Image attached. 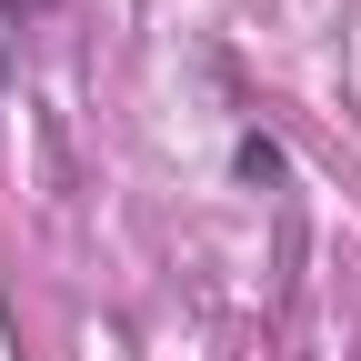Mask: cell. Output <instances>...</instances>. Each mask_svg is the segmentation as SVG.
Returning <instances> with one entry per match:
<instances>
[{"label":"cell","instance_id":"obj_1","mask_svg":"<svg viewBox=\"0 0 361 361\" xmlns=\"http://www.w3.org/2000/svg\"><path fill=\"white\" fill-rule=\"evenodd\" d=\"M241 180H281V141H261V130H251V141H241Z\"/></svg>","mask_w":361,"mask_h":361},{"label":"cell","instance_id":"obj_2","mask_svg":"<svg viewBox=\"0 0 361 361\" xmlns=\"http://www.w3.org/2000/svg\"><path fill=\"white\" fill-rule=\"evenodd\" d=\"M40 11H51V0H0V61H11V30H30Z\"/></svg>","mask_w":361,"mask_h":361}]
</instances>
